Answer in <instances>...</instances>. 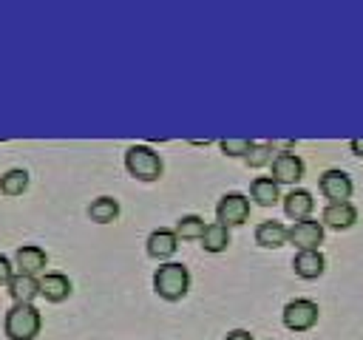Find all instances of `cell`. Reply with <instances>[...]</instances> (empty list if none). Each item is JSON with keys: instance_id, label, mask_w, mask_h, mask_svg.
<instances>
[{"instance_id": "6da1fadb", "label": "cell", "mask_w": 363, "mask_h": 340, "mask_svg": "<svg viewBox=\"0 0 363 340\" xmlns=\"http://www.w3.org/2000/svg\"><path fill=\"white\" fill-rule=\"evenodd\" d=\"M190 286V272L184 264L179 261H164L156 272H153V289L164 298V300H179Z\"/></svg>"}, {"instance_id": "7a4b0ae2", "label": "cell", "mask_w": 363, "mask_h": 340, "mask_svg": "<svg viewBox=\"0 0 363 340\" xmlns=\"http://www.w3.org/2000/svg\"><path fill=\"white\" fill-rule=\"evenodd\" d=\"M3 326H6V334L11 340H34L40 326H43V317L31 303H14L6 312V323Z\"/></svg>"}, {"instance_id": "3957f363", "label": "cell", "mask_w": 363, "mask_h": 340, "mask_svg": "<svg viewBox=\"0 0 363 340\" xmlns=\"http://www.w3.org/2000/svg\"><path fill=\"white\" fill-rule=\"evenodd\" d=\"M125 167L130 176H136L139 181H156L162 176V159L153 147L147 144H130L125 150Z\"/></svg>"}, {"instance_id": "277c9868", "label": "cell", "mask_w": 363, "mask_h": 340, "mask_svg": "<svg viewBox=\"0 0 363 340\" xmlns=\"http://www.w3.org/2000/svg\"><path fill=\"white\" fill-rule=\"evenodd\" d=\"M318 323V303L309 298H295L284 306V326L292 332H306Z\"/></svg>"}, {"instance_id": "5b68a950", "label": "cell", "mask_w": 363, "mask_h": 340, "mask_svg": "<svg viewBox=\"0 0 363 340\" xmlns=\"http://www.w3.org/2000/svg\"><path fill=\"white\" fill-rule=\"evenodd\" d=\"M216 212H218V224L238 227L250 218V198L244 193H224L216 204Z\"/></svg>"}, {"instance_id": "8992f818", "label": "cell", "mask_w": 363, "mask_h": 340, "mask_svg": "<svg viewBox=\"0 0 363 340\" xmlns=\"http://www.w3.org/2000/svg\"><path fill=\"white\" fill-rule=\"evenodd\" d=\"M318 187H320V193L329 198V204H335V201H349V196H352V190H354V181H352V176H349L346 170L332 167V170H323V173H320Z\"/></svg>"}, {"instance_id": "52a82bcc", "label": "cell", "mask_w": 363, "mask_h": 340, "mask_svg": "<svg viewBox=\"0 0 363 340\" xmlns=\"http://www.w3.org/2000/svg\"><path fill=\"white\" fill-rule=\"evenodd\" d=\"M269 167H272V178L278 184H295L303 176V162L292 150H281L278 156H272Z\"/></svg>"}, {"instance_id": "ba28073f", "label": "cell", "mask_w": 363, "mask_h": 340, "mask_svg": "<svg viewBox=\"0 0 363 340\" xmlns=\"http://www.w3.org/2000/svg\"><path fill=\"white\" fill-rule=\"evenodd\" d=\"M289 241L298 246V249H318L320 241H323V224L306 218V221H298L295 227H289Z\"/></svg>"}, {"instance_id": "9c48e42d", "label": "cell", "mask_w": 363, "mask_h": 340, "mask_svg": "<svg viewBox=\"0 0 363 340\" xmlns=\"http://www.w3.org/2000/svg\"><path fill=\"white\" fill-rule=\"evenodd\" d=\"M357 221V207L349 201H335L323 207V224L332 230H349Z\"/></svg>"}, {"instance_id": "30bf717a", "label": "cell", "mask_w": 363, "mask_h": 340, "mask_svg": "<svg viewBox=\"0 0 363 340\" xmlns=\"http://www.w3.org/2000/svg\"><path fill=\"white\" fill-rule=\"evenodd\" d=\"M284 210H286L289 218H295V224H298V221H306V218L312 215V210H315V198H312L309 190L298 187V190L286 193V198H284Z\"/></svg>"}, {"instance_id": "8fae6325", "label": "cell", "mask_w": 363, "mask_h": 340, "mask_svg": "<svg viewBox=\"0 0 363 340\" xmlns=\"http://www.w3.org/2000/svg\"><path fill=\"white\" fill-rule=\"evenodd\" d=\"M37 283H40V295L48 298V300H54V303L57 300H65L71 295V280H68L65 272H45V275L37 278Z\"/></svg>"}, {"instance_id": "7c38bea8", "label": "cell", "mask_w": 363, "mask_h": 340, "mask_svg": "<svg viewBox=\"0 0 363 340\" xmlns=\"http://www.w3.org/2000/svg\"><path fill=\"white\" fill-rule=\"evenodd\" d=\"M147 252L153 255V258H170L173 252H176V246H179V238H176V230H167V227H159V230H153L150 235H147Z\"/></svg>"}, {"instance_id": "4fadbf2b", "label": "cell", "mask_w": 363, "mask_h": 340, "mask_svg": "<svg viewBox=\"0 0 363 340\" xmlns=\"http://www.w3.org/2000/svg\"><path fill=\"white\" fill-rule=\"evenodd\" d=\"M292 266H295V272H298L301 278L312 280V278H318V275L323 272L326 261H323V255H320L318 249H298L295 258H292Z\"/></svg>"}, {"instance_id": "5bb4252c", "label": "cell", "mask_w": 363, "mask_h": 340, "mask_svg": "<svg viewBox=\"0 0 363 340\" xmlns=\"http://www.w3.org/2000/svg\"><path fill=\"white\" fill-rule=\"evenodd\" d=\"M14 261H17V269H20V272H26V275H34V272H43V269H45V261H48V255H45V249H43V246L26 244V246H20V249H17Z\"/></svg>"}, {"instance_id": "9a60e30c", "label": "cell", "mask_w": 363, "mask_h": 340, "mask_svg": "<svg viewBox=\"0 0 363 340\" xmlns=\"http://www.w3.org/2000/svg\"><path fill=\"white\" fill-rule=\"evenodd\" d=\"M40 292V283H37V275H26V272H17L11 275L9 280V295L14 298V303H31Z\"/></svg>"}, {"instance_id": "2e32d148", "label": "cell", "mask_w": 363, "mask_h": 340, "mask_svg": "<svg viewBox=\"0 0 363 340\" xmlns=\"http://www.w3.org/2000/svg\"><path fill=\"white\" fill-rule=\"evenodd\" d=\"M255 241L261 246H281L284 241H289V227H284L281 221H261L255 227Z\"/></svg>"}, {"instance_id": "e0dca14e", "label": "cell", "mask_w": 363, "mask_h": 340, "mask_svg": "<svg viewBox=\"0 0 363 340\" xmlns=\"http://www.w3.org/2000/svg\"><path fill=\"white\" fill-rule=\"evenodd\" d=\"M250 196H252L255 204L269 207V204L278 201V181L272 176H258V178L250 181Z\"/></svg>"}, {"instance_id": "ac0fdd59", "label": "cell", "mask_w": 363, "mask_h": 340, "mask_svg": "<svg viewBox=\"0 0 363 340\" xmlns=\"http://www.w3.org/2000/svg\"><path fill=\"white\" fill-rule=\"evenodd\" d=\"M88 215L96 221V224H108L119 215V201L113 196H96L91 204H88Z\"/></svg>"}, {"instance_id": "d6986e66", "label": "cell", "mask_w": 363, "mask_h": 340, "mask_svg": "<svg viewBox=\"0 0 363 340\" xmlns=\"http://www.w3.org/2000/svg\"><path fill=\"white\" fill-rule=\"evenodd\" d=\"M227 241H230V230L224 227V224H207L204 227V232H201V246L207 249V252H221V249H227Z\"/></svg>"}, {"instance_id": "ffe728a7", "label": "cell", "mask_w": 363, "mask_h": 340, "mask_svg": "<svg viewBox=\"0 0 363 340\" xmlns=\"http://www.w3.org/2000/svg\"><path fill=\"white\" fill-rule=\"evenodd\" d=\"M204 227H207V224H204V218H201V215H196V212L182 215V218H179V224H176V238L196 241V238H201Z\"/></svg>"}, {"instance_id": "44dd1931", "label": "cell", "mask_w": 363, "mask_h": 340, "mask_svg": "<svg viewBox=\"0 0 363 340\" xmlns=\"http://www.w3.org/2000/svg\"><path fill=\"white\" fill-rule=\"evenodd\" d=\"M26 187H28V173L20 170V167L6 170L3 178H0V190H3L6 196H20V193H26Z\"/></svg>"}, {"instance_id": "7402d4cb", "label": "cell", "mask_w": 363, "mask_h": 340, "mask_svg": "<svg viewBox=\"0 0 363 340\" xmlns=\"http://www.w3.org/2000/svg\"><path fill=\"white\" fill-rule=\"evenodd\" d=\"M272 142H252L250 144V150H247V162L252 164V167H261V164H267V162H272Z\"/></svg>"}, {"instance_id": "603a6c76", "label": "cell", "mask_w": 363, "mask_h": 340, "mask_svg": "<svg viewBox=\"0 0 363 340\" xmlns=\"http://www.w3.org/2000/svg\"><path fill=\"white\" fill-rule=\"evenodd\" d=\"M250 144H252V139H221V142H218V147H221L227 156H247Z\"/></svg>"}, {"instance_id": "cb8c5ba5", "label": "cell", "mask_w": 363, "mask_h": 340, "mask_svg": "<svg viewBox=\"0 0 363 340\" xmlns=\"http://www.w3.org/2000/svg\"><path fill=\"white\" fill-rule=\"evenodd\" d=\"M11 275H14V272H11V261L0 252V283H9V280H11Z\"/></svg>"}, {"instance_id": "d4e9b609", "label": "cell", "mask_w": 363, "mask_h": 340, "mask_svg": "<svg viewBox=\"0 0 363 340\" xmlns=\"http://www.w3.org/2000/svg\"><path fill=\"white\" fill-rule=\"evenodd\" d=\"M224 340H252V334L247 329H233V332H227Z\"/></svg>"}, {"instance_id": "484cf974", "label": "cell", "mask_w": 363, "mask_h": 340, "mask_svg": "<svg viewBox=\"0 0 363 340\" xmlns=\"http://www.w3.org/2000/svg\"><path fill=\"white\" fill-rule=\"evenodd\" d=\"M352 150H354V156H360V159H363V136L352 139Z\"/></svg>"}]
</instances>
